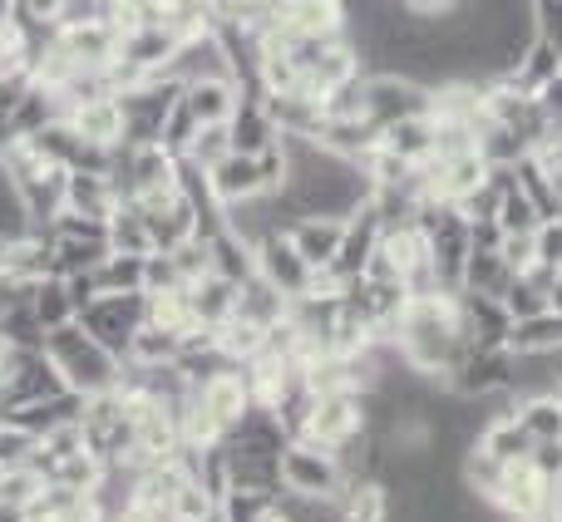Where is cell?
<instances>
[{
	"mask_svg": "<svg viewBox=\"0 0 562 522\" xmlns=\"http://www.w3.org/2000/svg\"><path fill=\"white\" fill-rule=\"evenodd\" d=\"M538 104H543L548 124H553V128H562V75H558V79H548V84L538 89Z\"/></svg>",
	"mask_w": 562,
	"mask_h": 522,
	"instance_id": "cell-46",
	"label": "cell"
},
{
	"mask_svg": "<svg viewBox=\"0 0 562 522\" xmlns=\"http://www.w3.org/2000/svg\"><path fill=\"white\" fill-rule=\"evenodd\" d=\"M380 237H385V227H380V213L370 207V197L356 207V213L346 217V237H340V252H336V261H330L326 271H336L340 281H356L360 271H366V261H370V252L380 247Z\"/></svg>",
	"mask_w": 562,
	"mask_h": 522,
	"instance_id": "cell-9",
	"label": "cell"
},
{
	"mask_svg": "<svg viewBox=\"0 0 562 522\" xmlns=\"http://www.w3.org/2000/svg\"><path fill=\"white\" fill-rule=\"evenodd\" d=\"M498 252H504L508 271H518V276H524V271H528V266H533V261H538V237H533V232L504 237V247H498Z\"/></svg>",
	"mask_w": 562,
	"mask_h": 522,
	"instance_id": "cell-40",
	"label": "cell"
},
{
	"mask_svg": "<svg viewBox=\"0 0 562 522\" xmlns=\"http://www.w3.org/2000/svg\"><path fill=\"white\" fill-rule=\"evenodd\" d=\"M533 5V20H538V35L553 39L558 55H562V0H528Z\"/></svg>",
	"mask_w": 562,
	"mask_h": 522,
	"instance_id": "cell-42",
	"label": "cell"
},
{
	"mask_svg": "<svg viewBox=\"0 0 562 522\" xmlns=\"http://www.w3.org/2000/svg\"><path fill=\"white\" fill-rule=\"evenodd\" d=\"M286 237H291V247H296V252L311 261V271H321V266H330V261H336V252H340V237H346V217L306 213V217H296V223L286 227Z\"/></svg>",
	"mask_w": 562,
	"mask_h": 522,
	"instance_id": "cell-12",
	"label": "cell"
},
{
	"mask_svg": "<svg viewBox=\"0 0 562 522\" xmlns=\"http://www.w3.org/2000/svg\"><path fill=\"white\" fill-rule=\"evenodd\" d=\"M59 10H65V0H15V20H25V25L59 30Z\"/></svg>",
	"mask_w": 562,
	"mask_h": 522,
	"instance_id": "cell-41",
	"label": "cell"
},
{
	"mask_svg": "<svg viewBox=\"0 0 562 522\" xmlns=\"http://www.w3.org/2000/svg\"><path fill=\"white\" fill-rule=\"evenodd\" d=\"M281 468V493H296V498H340L346 488V474H340L336 454L330 449H316V444H301L291 439L277 458Z\"/></svg>",
	"mask_w": 562,
	"mask_h": 522,
	"instance_id": "cell-3",
	"label": "cell"
},
{
	"mask_svg": "<svg viewBox=\"0 0 562 522\" xmlns=\"http://www.w3.org/2000/svg\"><path fill=\"white\" fill-rule=\"evenodd\" d=\"M198 128H203V124H198V118H193V109H188L183 99H178V104H173V114L164 118V134H158V144H164L168 154H178V158H183V154H188V144H193V134H198Z\"/></svg>",
	"mask_w": 562,
	"mask_h": 522,
	"instance_id": "cell-36",
	"label": "cell"
},
{
	"mask_svg": "<svg viewBox=\"0 0 562 522\" xmlns=\"http://www.w3.org/2000/svg\"><path fill=\"white\" fill-rule=\"evenodd\" d=\"M494 223L504 227V237L538 232V223H543V213L533 207V197L514 183V168H508V183H504V197H498V217H494Z\"/></svg>",
	"mask_w": 562,
	"mask_h": 522,
	"instance_id": "cell-31",
	"label": "cell"
},
{
	"mask_svg": "<svg viewBox=\"0 0 562 522\" xmlns=\"http://www.w3.org/2000/svg\"><path fill=\"white\" fill-rule=\"evenodd\" d=\"M99 291H144V257L134 252H109L94 266Z\"/></svg>",
	"mask_w": 562,
	"mask_h": 522,
	"instance_id": "cell-33",
	"label": "cell"
},
{
	"mask_svg": "<svg viewBox=\"0 0 562 522\" xmlns=\"http://www.w3.org/2000/svg\"><path fill=\"white\" fill-rule=\"evenodd\" d=\"M528 464H533L548 484H558V478H562V439H543V444H533Z\"/></svg>",
	"mask_w": 562,
	"mask_h": 522,
	"instance_id": "cell-44",
	"label": "cell"
},
{
	"mask_svg": "<svg viewBox=\"0 0 562 522\" xmlns=\"http://www.w3.org/2000/svg\"><path fill=\"white\" fill-rule=\"evenodd\" d=\"M504 306H508V316H514V320H524V316H538V310H548L553 300H548V291L538 286V281L514 276V281H508V291H504Z\"/></svg>",
	"mask_w": 562,
	"mask_h": 522,
	"instance_id": "cell-35",
	"label": "cell"
},
{
	"mask_svg": "<svg viewBox=\"0 0 562 522\" xmlns=\"http://www.w3.org/2000/svg\"><path fill=\"white\" fill-rule=\"evenodd\" d=\"M173 286H188L173 252H148L144 257V291H173Z\"/></svg>",
	"mask_w": 562,
	"mask_h": 522,
	"instance_id": "cell-38",
	"label": "cell"
},
{
	"mask_svg": "<svg viewBox=\"0 0 562 522\" xmlns=\"http://www.w3.org/2000/svg\"><path fill=\"white\" fill-rule=\"evenodd\" d=\"M178 350H183V340H178L173 330L148 326L144 320V326L134 330V340H128V350H124V365H173Z\"/></svg>",
	"mask_w": 562,
	"mask_h": 522,
	"instance_id": "cell-27",
	"label": "cell"
},
{
	"mask_svg": "<svg viewBox=\"0 0 562 522\" xmlns=\"http://www.w3.org/2000/svg\"><path fill=\"white\" fill-rule=\"evenodd\" d=\"M257 276L272 291H281L286 300H301L311 291V261L291 247L286 232H272L257 242Z\"/></svg>",
	"mask_w": 562,
	"mask_h": 522,
	"instance_id": "cell-5",
	"label": "cell"
},
{
	"mask_svg": "<svg viewBox=\"0 0 562 522\" xmlns=\"http://www.w3.org/2000/svg\"><path fill=\"white\" fill-rule=\"evenodd\" d=\"M474 444L484 449V454H494L498 464L514 468V464H528V454H533L538 439L518 424V415H508V419H484V429H479Z\"/></svg>",
	"mask_w": 562,
	"mask_h": 522,
	"instance_id": "cell-17",
	"label": "cell"
},
{
	"mask_svg": "<svg viewBox=\"0 0 562 522\" xmlns=\"http://www.w3.org/2000/svg\"><path fill=\"white\" fill-rule=\"evenodd\" d=\"M311 144H321L326 154L346 158V163H360L370 148H380V128L370 118H321Z\"/></svg>",
	"mask_w": 562,
	"mask_h": 522,
	"instance_id": "cell-15",
	"label": "cell"
},
{
	"mask_svg": "<svg viewBox=\"0 0 562 522\" xmlns=\"http://www.w3.org/2000/svg\"><path fill=\"white\" fill-rule=\"evenodd\" d=\"M0 522H25V508H15V503H0Z\"/></svg>",
	"mask_w": 562,
	"mask_h": 522,
	"instance_id": "cell-49",
	"label": "cell"
},
{
	"mask_svg": "<svg viewBox=\"0 0 562 522\" xmlns=\"http://www.w3.org/2000/svg\"><path fill=\"white\" fill-rule=\"evenodd\" d=\"M193 300H198V316H203V326H223V320L237 316V281L207 271L203 281H193Z\"/></svg>",
	"mask_w": 562,
	"mask_h": 522,
	"instance_id": "cell-28",
	"label": "cell"
},
{
	"mask_svg": "<svg viewBox=\"0 0 562 522\" xmlns=\"http://www.w3.org/2000/svg\"><path fill=\"white\" fill-rule=\"evenodd\" d=\"M227 138H233V154H262L267 144H277L281 128L272 118V109H267V99H237L233 118H227Z\"/></svg>",
	"mask_w": 562,
	"mask_h": 522,
	"instance_id": "cell-13",
	"label": "cell"
},
{
	"mask_svg": "<svg viewBox=\"0 0 562 522\" xmlns=\"http://www.w3.org/2000/svg\"><path fill=\"white\" fill-rule=\"evenodd\" d=\"M109 252H134L148 257L154 252V232H148V217L134 203H119V213L109 217Z\"/></svg>",
	"mask_w": 562,
	"mask_h": 522,
	"instance_id": "cell-30",
	"label": "cell"
},
{
	"mask_svg": "<svg viewBox=\"0 0 562 522\" xmlns=\"http://www.w3.org/2000/svg\"><path fill=\"white\" fill-rule=\"evenodd\" d=\"M144 320H148L144 291H99V296L79 310V326H85L104 350H114L119 360H124L128 340H134V330L144 326Z\"/></svg>",
	"mask_w": 562,
	"mask_h": 522,
	"instance_id": "cell-2",
	"label": "cell"
},
{
	"mask_svg": "<svg viewBox=\"0 0 562 522\" xmlns=\"http://www.w3.org/2000/svg\"><path fill=\"white\" fill-rule=\"evenodd\" d=\"M65 291H69V300H75V316L89 306V300L99 296V281H94V271H69L65 276Z\"/></svg>",
	"mask_w": 562,
	"mask_h": 522,
	"instance_id": "cell-45",
	"label": "cell"
},
{
	"mask_svg": "<svg viewBox=\"0 0 562 522\" xmlns=\"http://www.w3.org/2000/svg\"><path fill=\"white\" fill-rule=\"evenodd\" d=\"M340 522H390V488L380 478H356L336 498Z\"/></svg>",
	"mask_w": 562,
	"mask_h": 522,
	"instance_id": "cell-20",
	"label": "cell"
},
{
	"mask_svg": "<svg viewBox=\"0 0 562 522\" xmlns=\"http://www.w3.org/2000/svg\"><path fill=\"white\" fill-rule=\"evenodd\" d=\"M148 296V326H164L173 330L178 340H193L203 336V316H198V300H193V286H173V291H144Z\"/></svg>",
	"mask_w": 562,
	"mask_h": 522,
	"instance_id": "cell-14",
	"label": "cell"
},
{
	"mask_svg": "<svg viewBox=\"0 0 562 522\" xmlns=\"http://www.w3.org/2000/svg\"><path fill=\"white\" fill-rule=\"evenodd\" d=\"M45 355L55 360V370L65 375V385L75 389V395H104V389H114L119 375H124V360L99 345L79 320H69V326H59V330H45Z\"/></svg>",
	"mask_w": 562,
	"mask_h": 522,
	"instance_id": "cell-1",
	"label": "cell"
},
{
	"mask_svg": "<svg viewBox=\"0 0 562 522\" xmlns=\"http://www.w3.org/2000/svg\"><path fill=\"white\" fill-rule=\"evenodd\" d=\"M30 310H35L40 330H59V326H69V320H79L75 300H69V291H65V276H40L35 291H30Z\"/></svg>",
	"mask_w": 562,
	"mask_h": 522,
	"instance_id": "cell-26",
	"label": "cell"
},
{
	"mask_svg": "<svg viewBox=\"0 0 562 522\" xmlns=\"http://www.w3.org/2000/svg\"><path fill=\"white\" fill-rule=\"evenodd\" d=\"M207 183H213V197L223 207L247 203V197L262 193V178H257V158L252 154H227L223 163L207 168Z\"/></svg>",
	"mask_w": 562,
	"mask_h": 522,
	"instance_id": "cell-16",
	"label": "cell"
},
{
	"mask_svg": "<svg viewBox=\"0 0 562 522\" xmlns=\"http://www.w3.org/2000/svg\"><path fill=\"white\" fill-rule=\"evenodd\" d=\"M257 178H262V193H281L286 188V178H291V154H286V144H267L262 154H257Z\"/></svg>",
	"mask_w": 562,
	"mask_h": 522,
	"instance_id": "cell-37",
	"label": "cell"
},
{
	"mask_svg": "<svg viewBox=\"0 0 562 522\" xmlns=\"http://www.w3.org/2000/svg\"><path fill=\"white\" fill-rule=\"evenodd\" d=\"M533 158H538V168L553 178V188H558V197H562V128H553V134H548L543 144L533 148Z\"/></svg>",
	"mask_w": 562,
	"mask_h": 522,
	"instance_id": "cell-43",
	"label": "cell"
},
{
	"mask_svg": "<svg viewBox=\"0 0 562 522\" xmlns=\"http://www.w3.org/2000/svg\"><path fill=\"white\" fill-rule=\"evenodd\" d=\"M65 118H69V128H75L89 148H109V154H114V148L124 144V104H119V94L79 99Z\"/></svg>",
	"mask_w": 562,
	"mask_h": 522,
	"instance_id": "cell-8",
	"label": "cell"
},
{
	"mask_svg": "<svg viewBox=\"0 0 562 522\" xmlns=\"http://www.w3.org/2000/svg\"><path fill=\"white\" fill-rule=\"evenodd\" d=\"M508 350H514V355H553V350H562V310L548 306V310H538V316L514 320Z\"/></svg>",
	"mask_w": 562,
	"mask_h": 522,
	"instance_id": "cell-19",
	"label": "cell"
},
{
	"mask_svg": "<svg viewBox=\"0 0 562 522\" xmlns=\"http://www.w3.org/2000/svg\"><path fill=\"white\" fill-rule=\"evenodd\" d=\"M119 188L109 173H99V168H75V173L65 178V207L69 213H85V217H99V223H109V217L119 213Z\"/></svg>",
	"mask_w": 562,
	"mask_h": 522,
	"instance_id": "cell-11",
	"label": "cell"
},
{
	"mask_svg": "<svg viewBox=\"0 0 562 522\" xmlns=\"http://www.w3.org/2000/svg\"><path fill=\"white\" fill-rule=\"evenodd\" d=\"M213 503H217V498L207 493L198 478H188V484L173 493V522H203V513H207Z\"/></svg>",
	"mask_w": 562,
	"mask_h": 522,
	"instance_id": "cell-39",
	"label": "cell"
},
{
	"mask_svg": "<svg viewBox=\"0 0 562 522\" xmlns=\"http://www.w3.org/2000/svg\"><path fill=\"white\" fill-rule=\"evenodd\" d=\"M380 144L390 154H400L405 163H425V158H435V114H415V118H400V124L380 128Z\"/></svg>",
	"mask_w": 562,
	"mask_h": 522,
	"instance_id": "cell-21",
	"label": "cell"
},
{
	"mask_svg": "<svg viewBox=\"0 0 562 522\" xmlns=\"http://www.w3.org/2000/svg\"><path fill=\"white\" fill-rule=\"evenodd\" d=\"M198 399H203L207 409L217 415V424L233 434L237 424L247 419V409L257 405L252 399V385H247V375H243V365H223V370H213L207 379H198Z\"/></svg>",
	"mask_w": 562,
	"mask_h": 522,
	"instance_id": "cell-6",
	"label": "cell"
},
{
	"mask_svg": "<svg viewBox=\"0 0 562 522\" xmlns=\"http://www.w3.org/2000/svg\"><path fill=\"white\" fill-rule=\"evenodd\" d=\"M286 310H291V300L281 296V291L267 286L262 276H247L243 286H237V316L257 320V326H277Z\"/></svg>",
	"mask_w": 562,
	"mask_h": 522,
	"instance_id": "cell-29",
	"label": "cell"
},
{
	"mask_svg": "<svg viewBox=\"0 0 562 522\" xmlns=\"http://www.w3.org/2000/svg\"><path fill=\"white\" fill-rule=\"evenodd\" d=\"M237 99H243V89L233 79H193V84H183V104L193 109L198 124H227Z\"/></svg>",
	"mask_w": 562,
	"mask_h": 522,
	"instance_id": "cell-18",
	"label": "cell"
},
{
	"mask_svg": "<svg viewBox=\"0 0 562 522\" xmlns=\"http://www.w3.org/2000/svg\"><path fill=\"white\" fill-rule=\"evenodd\" d=\"M233 154V138H227V124H203L193 134V144H188V163H198V168H213V163H223V158Z\"/></svg>",
	"mask_w": 562,
	"mask_h": 522,
	"instance_id": "cell-34",
	"label": "cell"
},
{
	"mask_svg": "<svg viewBox=\"0 0 562 522\" xmlns=\"http://www.w3.org/2000/svg\"><path fill=\"white\" fill-rule=\"evenodd\" d=\"M518 271H508L504 252H484V247H469V261H464V286L459 291H488V296L504 300L508 281H514Z\"/></svg>",
	"mask_w": 562,
	"mask_h": 522,
	"instance_id": "cell-25",
	"label": "cell"
},
{
	"mask_svg": "<svg viewBox=\"0 0 562 522\" xmlns=\"http://www.w3.org/2000/svg\"><path fill=\"white\" fill-rule=\"evenodd\" d=\"M508 330H514V316L504 300L488 291H459V336L469 345H508Z\"/></svg>",
	"mask_w": 562,
	"mask_h": 522,
	"instance_id": "cell-7",
	"label": "cell"
},
{
	"mask_svg": "<svg viewBox=\"0 0 562 522\" xmlns=\"http://www.w3.org/2000/svg\"><path fill=\"white\" fill-rule=\"evenodd\" d=\"M558 75H562V55H558V45H553V39L538 35L533 45H528V55L518 59V65L508 69L504 79H508L514 89H524V94H538V89H543L548 79H558Z\"/></svg>",
	"mask_w": 562,
	"mask_h": 522,
	"instance_id": "cell-22",
	"label": "cell"
},
{
	"mask_svg": "<svg viewBox=\"0 0 562 522\" xmlns=\"http://www.w3.org/2000/svg\"><path fill=\"white\" fill-rule=\"evenodd\" d=\"M207 252H213V271H217V276L237 281V286H243L247 276H257V247L243 242L233 227H223V232L207 237Z\"/></svg>",
	"mask_w": 562,
	"mask_h": 522,
	"instance_id": "cell-23",
	"label": "cell"
},
{
	"mask_svg": "<svg viewBox=\"0 0 562 522\" xmlns=\"http://www.w3.org/2000/svg\"><path fill=\"white\" fill-rule=\"evenodd\" d=\"M213 340L233 365H247L252 355L267 350V326H257V320H247V316H233V320H223V326H213Z\"/></svg>",
	"mask_w": 562,
	"mask_h": 522,
	"instance_id": "cell-24",
	"label": "cell"
},
{
	"mask_svg": "<svg viewBox=\"0 0 562 522\" xmlns=\"http://www.w3.org/2000/svg\"><path fill=\"white\" fill-rule=\"evenodd\" d=\"M360 429H366V389H340V395H311L306 424L296 439L336 454V444H346Z\"/></svg>",
	"mask_w": 562,
	"mask_h": 522,
	"instance_id": "cell-4",
	"label": "cell"
},
{
	"mask_svg": "<svg viewBox=\"0 0 562 522\" xmlns=\"http://www.w3.org/2000/svg\"><path fill=\"white\" fill-rule=\"evenodd\" d=\"M15 144H20V134H15V128H10V114H0V158H5Z\"/></svg>",
	"mask_w": 562,
	"mask_h": 522,
	"instance_id": "cell-48",
	"label": "cell"
},
{
	"mask_svg": "<svg viewBox=\"0 0 562 522\" xmlns=\"http://www.w3.org/2000/svg\"><path fill=\"white\" fill-rule=\"evenodd\" d=\"M449 5H454V0H405V10H409V15H425V20L449 15Z\"/></svg>",
	"mask_w": 562,
	"mask_h": 522,
	"instance_id": "cell-47",
	"label": "cell"
},
{
	"mask_svg": "<svg viewBox=\"0 0 562 522\" xmlns=\"http://www.w3.org/2000/svg\"><path fill=\"white\" fill-rule=\"evenodd\" d=\"M518 424L543 444V439H562V389L553 395H533V399H518Z\"/></svg>",
	"mask_w": 562,
	"mask_h": 522,
	"instance_id": "cell-32",
	"label": "cell"
},
{
	"mask_svg": "<svg viewBox=\"0 0 562 522\" xmlns=\"http://www.w3.org/2000/svg\"><path fill=\"white\" fill-rule=\"evenodd\" d=\"M272 25L286 39H296V35H346V0H281Z\"/></svg>",
	"mask_w": 562,
	"mask_h": 522,
	"instance_id": "cell-10",
	"label": "cell"
}]
</instances>
